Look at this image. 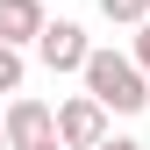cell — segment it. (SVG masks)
Returning a JSON list of instances; mask_svg holds the SVG:
<instances>
[{
	"instance_id": "cell-5",
	"label": "cell",
	"mask_w": 150,
	"mask_h": 150,
	"mask_svg": "<svg viewBox=\"0 0 150 150\" xmlns=\"http://www.w3.org/2000/svg\"><path fill=\"white\" fill-rule=\"evenodd\" d=\"M36 29H43V0H0V43L7 50L36 43Z\"/></svg>"
},
{
	"instance_id": "cell-7",
	"label": "cell",
	"mask_w": 150,
	"mask_h": 150,
	"mask_svg": "<svg viewBox=\"0 0 150 150\" xmlns=\"http://www.w3.org/2000/svg\"><path fill=\"white\" fill-rule=\"evenodd\" d=\"M107 22H150V0H100Z\"/></svg>"
},
{
	"instance_id": "cell-2",
	"label": "cell",
	"mask_w": 150,
	"mask_h": 150,
	"mask_svg": "<svg viewBox=\"0 0 150 150\" xmlns=\"http://www.w3.org/2000/svg\"><path fill=\"white\" fill-rule=\"evenodd\" d=\"M50 136H57V150H100V143H107V115L79 93V100L50 107Z\"/></svg>"
},
{
	"instance_id": "cell-3",
	"label": "cell",
	"mask_w": 150,
	"mask_h": 150,
	"mask_svg": "<svg viewBox=\"0 0 150 150\" xmlns=\"http://www.w3.org/2000/svg\"><path fill=\"white\" fill-rule=\"evenodd\" d=\"M29 50H36V57H43L50 71H79L93 43H86V29H79V22H43V29H36V43H29Z\"/></svg>"
},
{
	"instance_id": "cell-10",
	"label": "cell",
	"mask_w": 150,
	"mask_h": 150,
	"mask_svg": "<svg viewBox=\"0 0 150 150\" xmlns=\"http://www.w3.org/2000/svg\"><path fill=\"white\" fill-rule=\"evenodd\" d=\"M36 150H57V136H50V143H36Z\"/></svg>"
},
{
	"instance_id": "cell-9",
	"label": "cell",
	"mask_w": 150,
	"mask_h": 150,
	"mask_svg": "<svg viewBox=\"0 0 150 150\" xmlns=\"http://www.w3.org/2000/svg\"><path fill=\"white\" fill-rule=\"evenodd\" d=\"M100 150H143V143H136V136H107Z\"/></svg>"
},
{
	"instance_id": "cell-11",
	"label": "cell",
	"mask_w": 150,
	"mask_h": 150,
	"mask_svg": "<svg viewBox=\"0 0 150 150\" xmlns=\"http://www.w3.org/2000/svg\"><path fill=\"white\" fill-rule=\"evenodd\" d=\"M0 150H7V136H0Z\"/></svg>"
},
{
	"instance_id": "cell-4",
	"label": "cell",
	"mask_w": 150,
	"mask_h": 150,
	"mask_svg": "<svg viewBox=\"0 0 150 150\" xmlns=\"http://www.w3.org/2000/svg\"><path fill=\"white\" fill-rule=\"evenodd\" d=\"M0 136H7V150H36V143H50V107H43V100H7Z\"/></svg>"
},
{
	"instance_id": "cell-1",
	"label": "cell",
	"mask_w": 150,
	"mask_h": 150,
	"mask_svg": "<svg viewBox=\"0 0 150 150\" xmlns=\"http://www.w3.org/2000/svg\"><path fill=\"white\" fill-rule=\"evenodd\" d=\"M86 100L100 107V115H136V107L150 100V79L129 57H115V50H86Z\"/></svg>"
},
{
	"instance_id": "cell-6",
	"label": "cell",
	"mask_w": 150,
	"mask_h": 150,
	"mask_svg": "<svg viewBox=\"0 0 150 150\" xmlns=\"http://www.w3.org/2000/svg\"><path fill=\"white\" fill-rule=\"evenodd\" d=\"M22 50H7V43H0V93H22Z\"/></svg>"
},
{
	"instance_id": "cell-8",
	"label": "cell",
	"mask_w": 150,
	"mask_h": 150,
	"mask_svg": "<svg viewBox=\"0 0 150 150\" xmlns=\"http://www.w3.org/2000/svg\"><path fill=\"white\" fill-rule=\"evenodd\" d=\"M129 64L150 79V22H136V50H129Z\"/></svg>"
}]
</instances>
